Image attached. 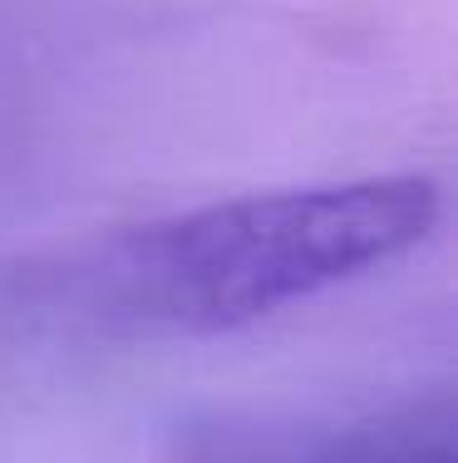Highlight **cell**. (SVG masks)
<instances>
[{
  "instance_id": "6da1fadb",
  "label": "cell",
  "mask_w": 458,
  "mask_h": 463,
  "mask_svg": "<svg viewBox=\"0 0 458 463\" xmlns=\"http://www.w3.org/2000/svg\"><path fill=\"white\" fill-rule=\"evenodd\" d=\"M444 193L424 173L276 187L114 232L50 271L30 301L128 335H217L405 261L434 237Z\"/></svg>"
},
{
  "instance_id": "7a4b0ae2",
  "label": "cell",
  "mask_w": 458,
  "mask_h": 463,
  "mask_svg": "<svg viewBox=\"0 0 458 463\" xmlns=\"http://www.w3.org/2000/svg\"><path fill=\"white\" fill-rule=\"evenodd\" d=\"M163 463H458L449 400L375 414H188L163 444Z\"/></svg>"
}]
</instances>
